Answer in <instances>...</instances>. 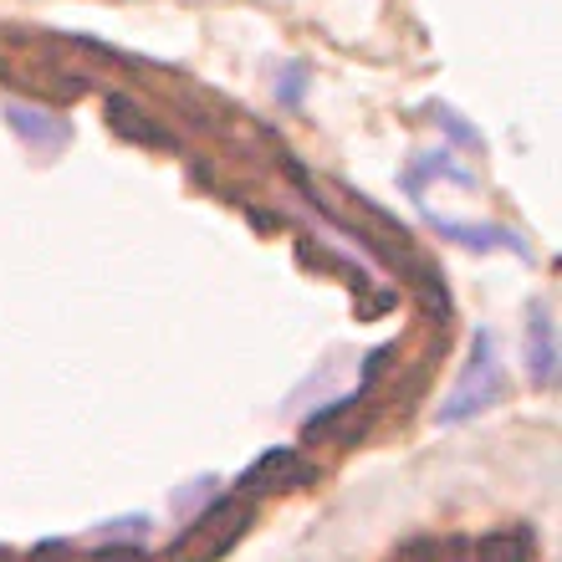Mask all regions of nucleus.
<instances>
[{
  "instance_id": "3",
  "label": "nucleus",
  "mask_w": 562,
  "mask_h": 562,
  "mask_svg": "<svg viewBox=\"0 0 562 562\" xmlns=\"http://www.w3.org/2000/svg\"><path fill=\"white\" fill-rule=\"evenodd\" d=\"M307 481V465L292 456V450H277V456H267L261 465H251V475H246V491H271V486H302Z\"/></svg>"
},
{
  "instance_id": "5",
  "label": "nucleus",
  "mask_w": 562,
  "mask_h": 562,
  "mask_svg": "<svg viewBox=\"0 0 562 562\" xmlns=\"http://www.w3.org/2000/svg\"><path fill=\"white\" fill-rule=\"evenodd\" d=\"M532 373L548 384L552 379V323H548V312H537L532 317Z\"/></svg>"
},
{
  "instance_id": "1",
  "label": "nucleus",
  "mask_w": 562,
  "mask_h": 562,
  "mask_svg": "<svg viewBox=\"0 0 562 562\" xmlns=\"http://www.w3.org/2000/svg\"><path fill=\"white\" fill-rule=\"evenodd\" d=\"M251 527V502H221L194 521L190 532L169 548V562H215L240 542V532Z\"/></svg>"
},
{
  "instance_id": "2",
  "label": "nucleus",
  "mask_w": 562,
  "mask_h": 562,
  "mask_svg": "<svg viewBox=\"0 0 562 562\" xmlns=\"http://www.w3.org/2000/svg\"><path fill=\"white\" fill-rule=\"evenodd\" d=\"M502 400V363H496V353H491V338H475V353H471V369H465V379H460V389L450 394V404H445V425H456V419L475 415V409H486V404Z\"/></svg>"
},
{
  "instance_id": "4",
  "label": "nucleus",
  "mask_w": 562,
  "mask_h": 562,
  "mask_svg": "<svg viewBox=\"0 0 562 562\" xmlns=\"http://www.w3.org/2000/svg\"><path fill=\"white\" fill-rule=\"evenodd\" d=\"M475 562H532V537L506 527V532H491L475 542Z\"/></svg>"
}]
</instances>
